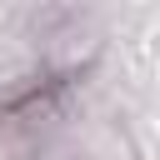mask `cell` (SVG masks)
I'll use <instances>...</instances> for the list:
<instances>
[{"label":"cell","mask_w":160,"mask_h":160,"mask_svg":"<svg viewBox=\"0 0 160 160\" xmlns=\"http://www.w3.org/2000/svg\"><path fill=\"white\" fill-rule=\"evenodd\" d=\"M55 110V90L45 85H35V90H25L15 105H5L0 110V160H35V150H40V120Z\"/></svg>","instance_id":"cell-1"}]
</instances>
